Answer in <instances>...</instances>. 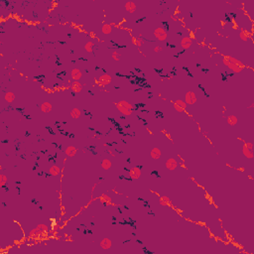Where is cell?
Returning <instances> with one entry per match:
<instances>
[{"instance_id":"obj_16","label":"cell","mask_w":254,"mask_h":254,"mask_svg":"<svg viewBox=\"0 0 254 254\" xmlns=\"http://www.w3.org/2000/svg\"><path fill=\"white\" fill-rule=\"evenodd\" d=\"M52 109H53V106H52V104H51L50 102L46 101V102H44V103L41 104V110L43 111L44 113L51 112V111H52Z\"/></svg>"},{"instance_id":"obj_24","label":"cell","mask_w":254,"mask_h":254,"mask_svg":"<svg viewBox=\"0 0 254 254\" xmlns=\"http://www.w3.org/2000/svg\"><path fill=\"white\" fill-rule=\"evenodd\" d=\"M159 204L163 207H167L171 204V202H170V199L168 197H161L159 200Z\"/></svg>"},{"instance_id":"obj_19","label":"cell","mask_w":254,"mask_h":254,"mask_svg":"<svg viewBox=\"0 0 254 254\" xmlns=\"http://www.w3.org/2000/svg\"><path fill=\"white\" fill-rule=\"evenodd\" d=\"M70 114H71L72 118H74V119H78V118H80V116L81 114V111L78 108H76V107H74V108L71 110Z\"/></svg>"},{"instance_id":"obj_27","label":"cell","mask_w":254,"mask_h":254,"mask_svg":"<svg viewBox=\"0 0 254 254\" xmlns=\"http://www.w3.org/2000/svg\"><path fill=\"white\" fill-rule=\"evenodd\" d=\"M227 60L229 61V62H231V63H233V64H236V65H238V66H240V67H244L245 66H244L243 64H242V63L240 62V61H238L237 59H235V58H233V57H230V56H227Z\"/></svg>"},{"instance_id":"obj_14","label":"cell","mask_w":254,"mask_h":254,"mask_svg":"<svg viewBox=\"0 0 254 254\" xmlns=\"http://www.w3.org/2000/svg\"><path fill=\"white\" fill-rule=\"evenodd\" d=\"M76 152H78V149H76V147H74V146H67V147L66 148V150H65L66 155L69 156V157H74V156H76Z\"/></svg>"},{"instance_id":"obj_11","label":"cell","mask_w":254,"mask_h":254,"mask_svg":"<svg viewBox=\"0 0 254 254\" xmlns=\"http://www.w3.org/2000/svg\"><path fill=\"white\" fill-rule=\"evenodd\" d=\"M150 155H151V158L154 160H158L161 158V155H162V152H161V150L159 148L157 147H154L152 150H151L150 152Z\"/></svg>"},{"instance_id":"obj_7","label":"cell","mask_w":254,"mask_h":254,"mask_svg":"<svg viewBox=\"0 0 254 254\" xmlns=\"http://www.w3.org/2000/svg\"><path fill=\"white\" fill-rule=\"evenodd\" d=\"M165 166H166L167 169L170 170V171H174V170L178 167V162H177V160L174 159V158H170V159H168L166 161Z\"/></svg>"},{"instance_id":"obj_5","label":"cell","mask_w":254,"mask_h":254,"mask_svg":"<svg viewBox=\"0 0 254 254\" xmlns=\"http://www.w3.org/2000/svg\"><path fill=\"white\" fill-rule=\"evenodd\" d=\"M185 102L189 105H193L197 102V95L194 92H188L185 95Z\"/></svg>"},{"instance_id":"obj_23","label":"cell","mask_w":254,"mask_h":254,"mask_svg":"<svg viewBox=\"0 0 254 254\" xmlns=\"http://www.w3.org/2000/svg\"><path fill=\"white\" fill-rule=\"evenodd\" d=\"M101 167L103 170H109L111 168V161L109 159H103L101 162Z\"/></svg>"},{"instance_id":"obj_10","label":"cell","mask_w":254,"mask_h":254,"mask_svg":"<svg viewBox=\"0 0 254 254\" xmlns=\"http://www.w3.org/2000/svg\"><path fill=\"white\" fill-rule=\"evenodd\" d=\"M71 76H72V78H73L74 81H78V80H81V76H83V73H81V71L80 69L74 67V69L72 70Z\"/></svg>"},{"instance_id":"obj_34","label":"cell","mask_w":254,"mask_h":254,"mask_svg":"<svg viewBox=\"0 0 254 254\" xmlns=\"http://www.w3.org/2000/svg\"><path fill=\"white\" fill-rule=\"evenodd\" d=\"M171 18H172V19H173V20H176V21H178V20H179V17H178V16H177V15H173V16H171Z\"/></svg>"},{"instance_id":"obj_2","label":"cell","mask_w":254,"mask_h":254,"mask_svg":"<svg viewBox=\"0 0 254 254\" xmlns=\"http://www.w3.org/2000/svg\"><path fill=\"white\" fill-rule=\"evenodd\" d=\"M222 62H223V64H224L229 70H231L233 73H240V72L242 71V69H243V67L238 66V65L233 64V63L229 62V61L227 60V56H223Z\"/></svg>"},{"instance_id":"obj_20","label":"cell","mask_w":254,"mask_h":254,"mask_svg":"<svg viewBox=\"0 0 254 254\" xmlns=\"http://www.w3.org/2000/svg\"><path fill=\"white\" fill-rule=\"evenodd\" d=\"M60 172L61 170L57 165H53V166L50 167V169H49V173H50V175H52V176H58V175L60 174Z\"/></svg>"},{"instance_id":"obj_28","label":"cell","mask_w":254,"mask_h":254,"mask_svg":"<svg viewBox=\"0 0 254 254\" xmlns=\"http://www.w3.org/2000/svg\"><path fill=\"white\" fill-rule=\"evenodd\" d=\"M6 183H7V177L3 174L0 175V186H1L2 188H5Z\"/></svg>"},{"instance_id":"obj_12","label":"cell","mask_w":254,"mask_h":254,"mask_svg":"<svg viewBox=\"0 0 254 254\" xmlns=\"http://www.w3.org/2000/svg\"><path fill=\"white\" fill-rule=\"evenodd\" d=\"M111 245H112V243H111V240L109 238H103L100 241V247L103 249V250H108V249H110Z\"/></svg>"},{"instance_id":"obj_6","label":"cell","mask_w":254,"mask_h":254,"mask_svg":"<svg viewBox=\"0 0 254 254\" xmlns=\"http://www.w3.org/2000/svg\"><path fill=\"white\" fill-rule=\"evenodd\" d=\"M141 176V169L139 167H134L129 170V177L132 180H137Z\"/></svg>"},{"instance_id":"obj_15","label":"cell","mask_w":254,"mask_h":254,"mask_svg":"<svg viewBox=\"0 0 254 254\" xmlns=\"http://www.w3.org/2000/svg\"><path fill=\"white\" fill-rule=\"evenodd\" d=\"M242 153H243L244 157H246L247 159H252V158L254 157L253 150H251V149L247 148L245 145L243 146V149H242Z\"/></svg>"},{"instance_id":"obj_26","label":"cell","mask_w":254,"mask_h":254,"mask_svg":"<svg viewBox=\"0 0 254 254\" xmlns=\"http://www.w3.org/2000/svg\"><path fill=\"white\" fill-rule=\"evenodd\" d=\"M94 44L92 43V42H87V44H85V50L87 51V53H92V51H94Z\"/></svg>"},{"instance_id":"obj_17","label":"cell","mask_w":254,"mask_h":254,"mask_svg":"<svg viewBox=\"0 0 254 254\" xmlns=\"http://www.w3.org/2000/svg\"><path fill=\"white\" fill-rule=\"evenodd\" d=\"M83 87V85H81V83L78 81H74L71 85L72 89H73V92H81V89H83V87Z\"/></svg>"},{"instance_id":"obj_25","label":"cell","mask_w":254,"mask_h":254,"mask_svg":"<svg viewBox=\"0 0 254 254\" xmlns=\"http://www.w3.org/2000/svg\"><path fill=\"white\" fill-rule=\"evenodd\" d=\"M239 37H240L241 40L244 41V42L249 40V35L247 33V31H245L244 29H241V32L239 33Z\"/></svg>"},{"instance_id":"obj_9","label":"cell","mask_w":254,"mask_h":254,"mask_svg":"<svg viewBox=\"0 0 254 254\" xmlns=\"http://www.w3.org/2000/svg\"><path fill=\"white\" fill-rule=\"evenodd\" d=\"M111 81V76H109V74H102V76H99V80H98V83L100 85H108V83H110Z\"/></svg>"},{"instance_id":"obj_22","label":"cell","mask_w":254,"mask_h":254,"mask_svg":"<svg viewBox=\"0 0 254 254\" xmlns=\"http://www.w3.org/2000/svg\"><path fill=\"white\" fill-rule=\"evenodd\" d=\"M226 121H227L228 125H231V126H233V125H235L237 123V121H238V118H237L235 115H229L227 117Z\"/></svg>"},{"instance_id":"obj_32","label":"cell","mask_w":254,"mask_h":254,"mask_svg":"<svg viewBox=\"0 0 254 254\" xmlns=\"http://www.w3.org/2000/svg\"><path fill=\"white\" fill-rule=\"evenodd\" d=\"M244 145L246 146V147L247 148H249V149H251V150H253V145H252V143H246V142H244Z\"/></svg>"},{"instance_id":"obj_4","label":"cell","mask_w":254,"mask_h":254,"mask_svg":"<svg viewBox=\"0 0 254 254\" xmlns=\"http://www.w3.org/2000/svg\"><path fill=\"white\" fill-rule=\"evenodd\" d=\"M173 106H174V108L176 111H178V112H183V111H186L187 103H186L185 101L182 100V99H177V100L174 101Z\"/></svg>"},{"instance_id":"obj_3","label":"cell","mask_w":254,"mask_h":254,"mask_svg":"<svg viewBox=\"0 0 254 254\" xmlns=\"http://www.w3.org/2000/svg\"><path fill=\"white\" fill-rule=\"evenodd\" d=\"M154 36L157 40L159 41H165L167 39V32L164 28H156L154 30Z\"/></svg>"},{"instance_id":"obj_31","label":"cell","mask_w":254,"mask_h":254,"mask_svg":"<svg viewBox=\"0 0 254 254\" xmlns=\"http://www.w3.org/2000/svg\"><path fill=\"white\" fill-rule=\"evenodd\" d=\"M119 54H118L117 52H113L112 53V59L115 61V62H118V61H119V59H120V57H119Z\"/></svg>"},{"instance_id":"obj_1","label":"cell","mask_w":254,"mask_h":254,"mask_svg":"<svg viewBox=\"0 0 254 254\" xmlns=\"http://www.w3.org/2000/svg\"><path fill=\"white\" fill-rule=\"evenodd\" d=\"M116 108L118 109L120 113H122L125 116H129L132 114L133 111V106L126 100H120L116 103Z\"/></svg>"},{"instance_id":"obj_33","label":"cell","mask_w":254,"mask_h":254,"mask_svg":"<svg viewBox=\"0 0 254 254\" xmlns=\"http://www.w3.org/2000/svg\"><path fill=\"white\" fill-rule=\"evenodd\" d=\"M161 50H162V48L159 47V46H157V47L154 48V52H155V53H159Z\"/></svg>"},{"instance_id":"obj_13","label":"cell","mask_w":254,"mask_h":254,"mask_svg":"<svg viewBox=\"0 0 254 254\" xmlns=\"http://www.w3.org/2000/svg\"><path fill=\"white\" fill-rule=\"evenodd\" d=\"M125 10L129 13H134L135 11H136V4L131 1L126 2V3H125Z\"/></svg>"},{"instance_id":"obj_18","label":"cell","mask_w":254,"mask_h":254,"mask_svg":"<svg viewBox=\"0 0 254 254\" xmlns=\"http://www.w3.org/2000/svg\"><path fill=\"white\" fill-rule=\"evenodd\" d=\"M15 94L12 92H6L5 95H4V99H5L6 102H8V103H12V102L15 100Z\"/></svg>"},{"instance_id":"obj_21","label":"cell","mask_w":254,"mask_h":254,"mask_svg":"<svg viewBox=\"0 0 254 254\" xmlns=\"http://www.w3.org/2000/svg\"><path fill=\"white\" fill-rule=\"evenodd\" d=\"M101 31L104 35H109L112 31V27L110 24H103V26L101 28Z\"/></svg>"},{"instance_id":"obj_29","label":"cell","mask_w":254,"mask_h":254,"mask_svg":"<svg viewBox=\"0 0 254 254\" xmlns=\"http://www.w3.org/2000/svg\"><path fill=\"white\" fill-rule=\"evenodd\" d=\"M142 43H143V40H142V36L140 35V36L138 37L137 39H134V44H136V46L138 48H140L142 46Z\"/></svg>"},{"instance_id":"obj_8","label":"cell","mask_w":254,"mask_h":254,"mask_svg":"<svg viewBox=\"0 0 254 254\" xmlns=\"http://www.w3.org/2000/svg\"><path fill=\"white\" fill-rule=\"evenodd\" d=\"M193 43V39L191 37H183L181 40V47L184 49V50H187L191 47Z\"/></svg>"},{"instance_id":"obj_30","label":"cell","mask_w":254,"mask_h":254,"mask_svg":"<svg viewBox=\"0 0 254 254\" xmlns=\"http://www.w3.org/2000/svg\"><path fill=\"white\" fill-rule=\"evenodd\" d=\"M100 199H102V200H103L104 202H107V204H112V202H111V199H110V198H109V197H108V195H105V194H103V195H102Z\"/></svg>"}]
</instances>
